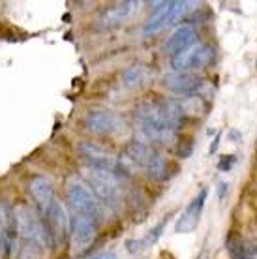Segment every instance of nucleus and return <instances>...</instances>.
Wrapping results in <instances>:
<instances>
[{"mask_svg": "<svg viewBox=\"0 0 257 259\" xmlns=\"http://www.w3.org/2000/svg\"><path fill=\"white\" fill-rule=\"evenodd\" d=\"M182 122V113L177 102L171 100H147L135 107L134 126L137 141L171 145Z\"/></svg>", "mask_w": 257, "mask_h": 259, "instance_id": "f257e3e1", "label": "nucleus"}, {"mask_svg": "<svg viewBox=\"0 0 257 259\" xmlns=\"http://www.w3.org/2000/svg\"><path fill=\"white\" fill-rule=\"evenodd\" d=\"M13 220H15V229L17 237L23 239V242H34L39 250L51 246L49 231L45 229L44 222L38 216V212L32 207H28L25 203H19L12 208Z\"/></svg>", "mask_w": 257, "mask_h": 259, "instance_id": "f03ea898", "label": "nucleus"}, {"mask_svg": "<svg viewBox=\"0 0 257 259\" xmlns=\"http://www.w3.org/2000/svg\"><path fill=\"white\" fill-rule=\"evenodd\" d=\"M84 175L89 181V188L94 192L100 203H103L111 210H118L122 203V179L120 177L102 171V169L89 167L84 169Z\"/></svg>", "mask_w": 257, "mask_h": 259, "instance_id": "7ed1b4c3", "label": "nucleus"}, {"mask_svg": "<svg viewBox=\"0 0 257 259\" xmlns=\"http://www.w3.org/2000/svg\"><path fill=\"white\" fill-rule=\"evenodd\" d=\"M66 199H68V205L71 207V212L84 216V218L96 222L100 226V222L103 218L102 203L98 201L94 192L89 188V184H84L79 179H71L66 186Z\"/></svg>", "mask_w": 257, "mask_h": 259, "instance_id": "20e7f679", "label": "nucleus"}, {"mask_svg": "<svg viewBox=\"0 0 257 259\" xmlns=\"http://www.w3.org/2000/svg\"><path fill=\"white\" fill-rule=\"evenodd\" d=\"M77 150L89 167L102 169V171L113 173V175L120 177V179H126V177H128V169L124 167L122 160H118L113 152L102 149L96 143L81 141L77 145Z\"/></svg>", "mask_w": 257, "mask_h": 259, "instance_id": "39448f33", "label": "nucleus"}, {"mask_svg": "<svg viewBox=\"0 0 257 259\" xmlns=\"http://www.w3.org/2000/svg\"><path fill=\"white\" fill-rule=\"evenodd\" d=\"M212 57V47L201 44V41H193L184 51L171 57V66L175 71H180V73H195L197 70H203L210 64Z\"/></svg>", "mask_w": 257, "mask_h": 259, "instance_id": "423d86ee", "label": "nucleus"}, {"mask_svg": "<svg viewBox=\"0 0 257 259\" xmlns=\"http://www.w3.org/2000/svg\"><path fill=\"white\" fill-rule=\"evenodd\" d=\"M70 235L73 253L81 255L94 244V240L98 237V224L84 218V216L73 214V218L70 220Z\"/></svg>", "mask_w": 257, "mask_h": 259, "instance_id": "0eeeda50", "label": "nucleus"}, {"mask_svg": "<svg viewBox=\"0 0 257 259\" xmlns=\"http://www.w3.org/2000/svg\"><path fill=\"white\" fill-rule=\"evenodd\" d=\"M45 218L49 222V239H51V246L60 248L64 246V242L70 237V216L66 212L62 203L53 201L49 210L45 212Z\"/></svg>", "mask_w": 257, "mask_h": 259, "instance_id": "6e6552de", "label": "nucleus"}, {"mask_svg": "<svg viewBox=\"0 0 257 259\" xmlns=\"http://www.w3.org/2000/svg\"><path fill=\"white\" fill-rule=\"evenodd\" d=\"M84 130L96 136H109L122 128V118L109 109H92L83 118Z\"/></svg>", "mask_w": 257, "mask_h": 259, "instance_id": "1a4fd4ad", "label": "nucleus"}, {"mask_svg": "<svg viewBox=\"0 0 257 259\" xmlns=\"http://www.w3.org/2000/svg\"><path fill=\"white\" fill-rule=\"evenodd\" d=\"M163 87L167 91L173 92V94H179L182 98H190L199 94V91L205 87V79L201 77L199 73H180V71H173V73H165Z\"/></svg>", "mask_w": 257, "mask_h": 259, "instance_id": "9d476101", "label": "nucleus"}, {"mask_svg": "<svg viewBox=\"0 0 257 259\" xmlns=\"http://www.w3.org/2000/svg\"><path fill=\"white\" fill-rule=\"evenodd\" d=\"M206 195H208V192L203 188L199 194L190 201V205L182 210V214H180L177 224H175V231L177 233H192V231H195V227L199 226L203 208H205Z\"/></svg>", "mask_w": 257, "mask_h": 259, "instance_id": "9b49d317", "label": "nucleus"}, {"mask_svg": "<svg viewBox=\"0 0 257 259\" xmlns=\"http://www.w3.org/2000/svg\"><path fill=\"white\" fill-rule=\"evenodd\" d=\"M137 6H139V2H120V4L107 8L98 19V28L109 30V28H116V26L124 25L134 12V8Z\"/></svg>", "mask_w": 257, "mask_h": 259, "instance_id": "f8f14e48", "label": "nucleus"}, {"mask_svg": "<svg viewBox=\"0 0 257 259\" xmlns=\"http://www.w3.org/2000/svg\"><path fill=\"white\" fill-rule=\"evenodd\" d=\"M28 192L34 197L36 205H38L39 212L45 214L49 210V207L53 205L55 201V188L49 179H45L41 175H36L28 181Z\"/></svg>", "mask_w": 257, "mask_h": 259, "instance_id": "ddd939ff", "label": "nucleus"}, {"mask_svg": "<svg viewBox=\"0 0 257 259\" xmlns=\"http://www.w3.org/2000/svg\"><path fill=\"white\" fill-rule=\"evenodd\" d=\"M195 41V28L192 25H180L173 30V34L169 36L165 41V51L171 55L184 51L186 47H190Z\"/></svg>", "mask_w": 257, "mask_h": 259, "instance_id": "4468645a", "label": "nucleus"}, {"mask_svg": "<svg viewBox=\"0 0 257 259\" xmlns=\"http://www.w3.org/2000/svg\"><path fill=\"white\" fill-rule=\"evenodd\" d=\"M152 15L148 17V21L143 26V34L148 36V34H154L161 28H165L169 25V10H171V2H154L152 6Z\"/></svg>", "mask_w": 257, "mask_h": 259, "instance_id": "2eb2a0df", "label": "nucleus"}, {"mask_svg": "<svg viewBox=\"0 0 257 259\" xmlns=\"http://www.w3.org/2000/svg\"><path fill=\"white\" fill-rule=\"evenodd\" d=\"M152 150H154V149H150L148 145H145V143L134 139V141H130L128 145H126L124 156H126V160H128V162H132L134 165L145 169V165H147V162H148V158H150V154H152Z\"/></svg>", "mask_w": 257, "mask_h": 259, "instance_id": "dca6fc26", "label": "nucleus"}, {"mask_svg": "<svg viewBox=\"0 0 257 259\" xmlns=\"http://www.w3.org/2000/svg\"><path fill=\"white\" fill-rule=\"evenodd\" d=\"M0 233L4 235L8 248L13 250L15 239H17V229H15V220H13V210L6 203H0Z\"/></svg>", "mask_w": 257, "mask_h": 259, "instance_id": "f3484780", "label": "nucleus"}, {"mask_svg": "<svg viewBox=\"0 0 257 259\" xmlns=\"http://www.w3.org/2000/svg\"><path fill=\"white\" fill-rule=\"evenodd\" d=\"M145 171H147V175L150 177V179H154V181L165 179V171H167L165 158H163L158 150H152V154H150L147 165H145Z\"/></svg>", "mask_w": 257, "mask_h": 259, "instance_id": "a211bd4d", "label": "nucleus"}, {"mask_svg": "<svg viewBox=\"0 0 257 259\" xmlns=\"http://www.w3.org/2000/svg\"><path fill=\"white\" fill-rule=\"evenodd\" d=\"M145 79H147V70L143 66L135 64V66H130L128 70L124 71L122 83L126 87H130V89H135V87H141L145 83Z\"/></svg>", "mask_w": 257, "mask_h": 259, "instance_id": "6ab92c4d", "label": "nucleus"}, {"mask_svg": "<svg viewBox=\"0 0 257 259\" xmlns=\"http://www.w3.org/2000/svg\"><path fill=\"white\" fill-rule=\"evenodd\" d=\"M227 250H229L233 259H244L246 257V246L240 242V240L231 239L229 242H227Z\"/></svg>", "mask_w": 257, "mask_h": 259, "instance_id": "aec40b11", "label": "nucleus"}, {"mask_svg": "<svg viewBox=\"0 0 257 259\" xmlns=\"http://www.w3.org/2000/svg\"><path fill=\"white\" fill-rule=\"evenodd\" d=\"M19 259H39V248L34 242H25L19 250Z\"/></svg>", "mask_w": 257, "mask_h": 259, "instance_id": "412c9836", "label": "nucleus"}, {"mask_svg": "<svg viewBox=\"0 0 257 259\" xmlns=\"http://www.w3.org/2000/svg\"><path fill=\"white\" fill-rule=\"evenodd\" d=\"M233 163H235V156H229V158H227V160H222V162L218 163V167L222 169V171H229V169H231V165Z\"/></svg>", "mask_w": 257, "mask_h": 259, "instance_id": "4be33fe9", "label": "nucleus"}, {"mask_svg": "<svg viewBox=\"0 0 257 259\" xmlns=\"http://www.w3.org/2000/svg\"><path fill=\"white\" fill-rule=\"evenodd\" d=\"M8 250H10V248H8L6 239H4V235L0 233V259L6 257V252H8Z\"/></svg>", "mask_w": 257, "mask_h": 259, "instance_id": "5701e85b", "label": "nucleus"}, {"mask_svg": "<svg viewBox=\"0 0 257 259\" xmlns=\"http://www.w3.org/2000/svg\"><path fill=\"white\" fill-rule=\"evenodd\" d=\"M94 259H116V253L115 252H103L100 255H96Z\"/></svg>", "mask_w": 257, "mask_h": 259, "instance_id": "b1692460", "label": "nucleus"}, {"mask_svg": "<svg viewBox=\"0 0 257 259\" xmlns=\"http://www.w3.org/2000/svg\"><path fill=\"white\" fill-rule=\"evenodd\" d=\"M244 259H257V248H253V250L246 248V257Z\"/></svg>", "mask_w": 257, "mask_h": 259, "instance_id": "393cba45", "label": "nucleus"}]
</instances>
